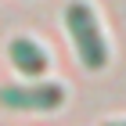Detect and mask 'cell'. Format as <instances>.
<instances>
[{
	"label": "cell",
	"mask_w": 126,
	"mask_h": 126,
	"mask_svg": "<svg viewBox=\"0 0 126 126\" xmlns=\"http://www.w3.org/2000/svg\"><path fill=\"white\" fill-rule=\"evenodd\" d=\"M65 25H68V36H72V47H76L79 61L90 72H101L108 65V43H105L101 25H97L94 7L83 4V0H72L65 7Z\"/></svg>",
	"instance_id": "obj_1"
},
{
	"label": "cell",
	"mask_w": 126,
	"mask_h": 126,
	"mask_svg": "<svg viewBox=\"0 0 126 126\" xmlns=\"http://www.w3.org/2000/svg\"><path fill=\"white\" fill-rule=\"evenodd\" d=\"M65 101L61 83H7L0 87V105L11 112H50Z\"/></svg>",
	"instance_id": "obj_2"
},
{
	"label": "cell",
	"mask_w": 126,
	"mask_h": 126,
	"mask_svg": "<svg viewBox=\"0 0 126 126\" xmlns=\"http://www.w3.org/2000/svg\"><path fill=\"white\" fill-rule=\"evenodd\" d=\"M7 54H11V65L18 68L22 76H43L47 72V50L40 47L36 40H29V36H15L7 43Z\"/></svg>",
	"instance_id": "obj_3"
},
{
	"label": "cell",
	"mask_w": 126,
	"mask_h": 126,
	"mask_svg": "<svg viewBox=\"0 0 126 126\" xmlns=\"http://www.w3.org/2000/svg\"><path fill=\"white\" fill-rule=\"evenodd\" d=\"M105 126H126V123H105Z\"/></svg>",
	"instance_id": "obj_4"
}]
</instances>
